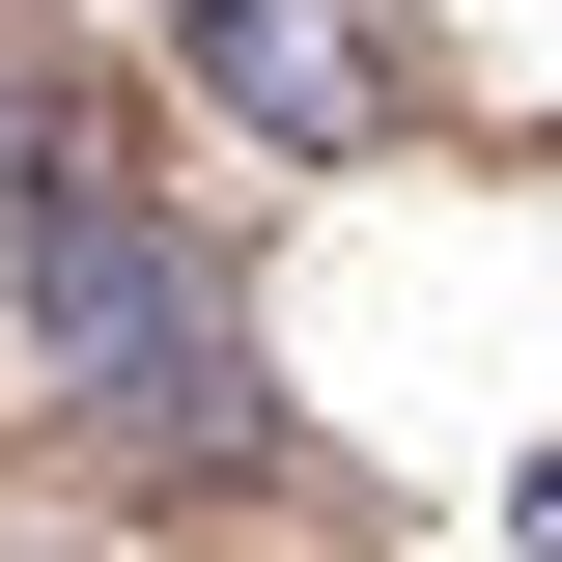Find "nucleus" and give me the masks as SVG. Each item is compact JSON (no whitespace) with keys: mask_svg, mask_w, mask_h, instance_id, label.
Wrapping results in <instances>:
<instances>
[{"mask_svg":"<svg viewBox=\"0 0 562 562\" xmlns=\"http://www.w3.org/2000/svg\"><path fill=\"white\" fill-rule=\"evenodd\" d=\"M506 535H535V562H562V479H535V506H506Z\"/></svg>","mask_w":562,"mask_h":562,"instance_id":"nucleus-4","label":"nucleus"},{"mask_svg":"<svg viewBox=\"0 0 562 562\" xmlns=\"http://www.w3.org/2000/svg\"><path fill=\"white\" fill-rule=\"evenodd\" d=\"M85 169H57V113H29V85H0V281H29V225H57Z\"/></svg>","mask_w":562,"mask_h":562,"instance_id":"nucleus-3","label":"nucleus"},{"mask_svg":"<svg viewBox=\"0 0 562 562\" xmlns=\"http://www.w3.org/2000/svg\"><path fill=\"white\" fill-rule=\"evenodd\" d=\"M169 57H198L254 140H366V57L310 29V0H169Z\"/></svg>","mask_w":562,"mask_h":562,"instance_id":"nucleus-2","label":"nucleus"},{"mask_svg":"<svg viewBox=\"0 0 562 562\" xmlns=\"http://www.w3.org/2000/svg\"><path fill=\"white\" fill-rule=\"evenodd\" d=\"M29 338H57V394H113V422H198V450L254 422V310H225L140 198H57V225H29Z\"/></svg>","mask_w":562,"mask_h":562,"instance_id":"nucleus-1","label":"nucleus"}]
</instances>
